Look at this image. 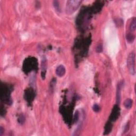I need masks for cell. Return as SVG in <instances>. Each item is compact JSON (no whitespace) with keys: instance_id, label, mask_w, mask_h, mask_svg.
<instances>
[{"instance_id":"obj_1","label":"cell","mask_w":136,"mask_h":136,"mask_svg":"<svg viewBox=\"0 0 136 136\" xmlns=\"http://www.w3.org/2000/svg\"><path fill=\"white\" fill-rule=\"evenodd\" d=\"M135 59V53L133 52H131L127 59V67L129 73L132 75H134L136 72Z\"/></svg>"},{"instance_id":"obj_2","label":"cell","mask_w":136,"mask_h":136,"mask_svg":"<svg viewBox=\"0 0 136 136\" xmlns=\"http://www.w3.org/2000/svg\"><path fill=\"white\" fill-rule=\"evenodd\" d=\"M82 1H69L67 2L66 11L68 14H73L80 6Z\"/></svg>"},{"instance_id":"obj_3","label":"cell","mask_w":136,"mask_h":136,"mask_svg":"<svg viewBox=\"0 0 136 136\" xmlns=\"http://www.w3.org/2000/svg\"><path fill=\"white\" fill-rule=\"evenodd\" d=\"M120 116V108L118 105H114V108L112 109V113L110 115V121L114 122L118 119L119 116Z\"/></svg>"},{"instance_id":"obj_4","label":"cell","mask_w":136,"mask_h":136,"mask_svg":"<svg viewBox=\"0 0 136 136\" xmlns=\"http://www.w3.org/2000/svg\"><path fill=\"white\" fill-rule=\"evenodd\" d=\"M123 85L122 82H120L117 85V91H116V102L117 103H120L121 101V91L122 86Z\"/></svg>"},{"instance_id":"obj_5","label":"cell","mask_w":136,"mask_h":136,"mask_svg":"<svg viewBox=\"0 0 136 136\" xmlns=\"http://www.w3.org/2000/svg\"><path fill=\"white\" fill-rule=\"evenodd\" d=\"M65 68L62 65H60L59 67H57L56 69V74L59 77H62L65 74Z\"/></svg>"},{"instance_id":"obj_6","label":"cell","mask_w":136,"mask_h":136,"mask_svg":"<svg viewBox=\"0 0 136 136\" xmlns=\"http://www.w3.org/2000/svg\"><path fill=\"white\" fill-rule=\"evenodd\" d=\"M41 67H42V71H41V77L43 79H44L45 77V74L46 71V59H44L42 61V63H41Z\"/></svg>"},{"instance_id":"obj_7","label":"cell","mask_w":136,"mask_h":136,"mask_svg":"<svg viewBox=\"0 0 136 136\" xmlns=\"http://www.w3.org/2000/svg\"><path fill=\"white\" fill-rule=\"evenodd\" d=\"M112 129V125L111 123V121L108 122L106 124V126L105 127V131H104V135H108L109 133H110Z\"/></svg>"},{"instance_id":"obj_8","label":"cell","mask_w":136,"mask_h":136,"mask_svg":"<svg viewBox=\"0 0 136 136\" xmlns=\"http://www.w3.org/2000/svg\"><path fill=\"white\" fill-rule=\"evenodd\" d=\"M136 19L135 17H133L131 21L130 24V30H131V32L132 31H135L136 30Z\"/></svg>"},{"instance_id":"obj_9","label":"cell","mask_w":136,"mask_h":136,"mask_svg":"<svg viewBox=\"0 0 136 136\" xmlns=\"http://www.w3.org/2000/svg\"><path fill=\"white\" fill-rule=\"evenodd\" d=\"M132 104H133V101L132 99H131L130 98L127 99L124 102V107L128 109L131 108V107L132 106Z\"/></svg>"},{"instance_id":"obj_10","label":"cell","mask_w":136,"mask_h":136,"mask_svg":"<svg viewBox=\"0 0 136 136\" xmlns=\"http://www.w3.org/2000/svg\"><path fill=\"white\" fill-rule=\"evenodd\" d=\"M126 38H127V41L129 43H133V41H134L135 39V36L134 34L130 32V33H129L127 34Z\"/></svg>"},{"instance_id":"obj_11","label":"cell","mask_w":136,"mask_h":136,"mask_svg":"<svg viewBox=\"0 0 136 136\" xmlns=\"http://www.w3.org/2000/svg\"><path fill=\"white\" fill-rule=\"evenodd\" d=\"M93 110L94 112H98L100 111L101 110V108H100V106H99L98 104H94V105H93Z\"/></svg>"},{"instance_id":"obj_12","label":"cell","mask_w":136,"mask_h":136,"mask_svg":"<svg viewBox=\"0 0 136 136\" xmlns=\"http://www.w3.org/2000/svg\"><path fill=\"white\" fill-rule=\"evenodd\" d=\"M25 116H23V115H21V116L19 117V118H18V121H19L20 124H23L25 122Z\"/></svg>"},{"instance_id":"obj_13","label":"cell","mask_w":136,"mask_h":136,"mask_svg":"<svg viewBox=\"0 0 136 136\" xmlns=\"http://www.w3.org/2000/svg\"><path fill=\"white\" fill-rule=\"evenodd\" d=\"M53 4H54V6L55 7V8L56 9V10H57V11H60V6H59V2L56 1H54L53 2Z\"/></svg>"},{"instance_id":"obj_14","label":"cell","mask_w":136,"mask_h":136,"mask_svg":"<svg viewBox=\"0 0 136 136\" xmlns=\"http://www.w3.org/2000/svg\"><path fill=\"white\" fill-rule=\"evenodd\" d=\"M79 119V112L77 111L75 115V118H74L75 122H77L78 121Z\"/></svg>"},{"instance_id":"obj_15","label":"cell","mask_w":136,"mask_h":136,"mask_svg":"<svg viewBox=\"0 0 136 136\" xmlns=\"http://www.w3.org/2000/svg\"><path fill=\"white\" fill-rule=\"evenodd\" d=\"M103 50V48H102V46L101 45H99L97 47L96 51L97 52H101Z\"/></svg>"},{"instance_id":"obj_16","label":"cell","mask_w":136,"mask_h":136,"mask_svg":"<svg viewBox=\"0 0 136 136\" xmlns=\"http://www.w3.org/2000/svg\"><path fill=\"white\" fill-rule=\"evenodd\" d=\"M129 124L128 123L126 125H125V127L124 128V133H126L127 132H128V131L129 130Z\"/></svg>"},{"instance_id":"obj_17","label":"cell","mask_w":136,"mask_h":136,"mask_svg":"<svg viewBox=\"0 0 136 136\" xmlns=\"http://www.w3.org/2000/svg\"><path fill=\"white\" fill-rule=\"evenodd\" d=\"M4 131V130L3 129V128L2 127H1V128H0V136H2V135H3V133Z\"/></svg>"}]
</instances>
